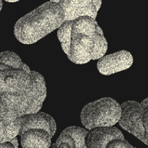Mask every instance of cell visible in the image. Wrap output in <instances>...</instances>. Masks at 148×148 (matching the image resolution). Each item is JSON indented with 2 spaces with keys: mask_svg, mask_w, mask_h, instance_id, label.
Segmentation results:
<instances>
[{
  "mask_svg": "<svg viewBox=\"0 0 148 148\" xmlns=\"http://www.w3.org/2000/svg\"><path fill=\"white\" fill-rule=\"evenodd\" d=\"M46 97L44 78L15 53H0V99L19 116L38 112Z\"/></svg>",
  "mask_w": 148,
  "mask_h": 148,
  "instance_id": "1",
  "label": "cell"
},
{
  "mask_svg": "<svg viewBox=\"0 0 148 148\" xmlns=\"http://www.w3.org/2000/svg\"><path fill=\"white\" fill-rule=\"evenodd\" d=\"M57 36L67 57L77 64L100 59L108 49L102 29L95 19L89 16L64 21Z\"/></svg>",
  "mask_w": 148,
  "mask_h": 148,
  "instance_id": "2",
  "label": "cell"
},
{
  "mask_svg": "<svg viewBox=\"0 0 148 148\" xmlns=\"http://www.w3.org/2000/svg\"><path fill=\"white\" fill-rule=\"evenodd\" d=\"M64 21L60 4L50 1L20 18L14 26V36L21 43L32 44L59 28Z\"/></svg>",
  "mask_w": 148,
  "mask_h": 148,
  "instance_id": "3",
  "label": "cell"
},
{
  "mask_svg": "<svg viewBox=\"0 0 148 148\" xmlns=\"http://www.w3.org/2000/svg\"><path fill=\"white\" fill-rule=\"evenodd\" d=\"M56 131V124L51 116L43 112L22 116L19 135L24 148H47Z\"/></svg>",
  "mask_w": 148,
  "mask_h": 148,
  "instance_id": "4",
  "label": "cell"
},
{
  "mask_svg": "<svg viewBox=\"0 0 148 148\" xmlns=\"http://www.w3.org/2000/svg\"><path fill=\"white\" fill-rule=\"evenodd\" d=\"M121 114V105L111 98H103L89 103L82 108L80 119L88 130L100 127L114 126Z\"/></svg>",
  "mask_w": 148,
  "mask_h": 148,
  "instance_id": "5",
  "label": "cell"
},
{
  "mask_svg": "<svg viewBox=\"0 0 148 148\" xmlns=\"http://www.w3.org/2000/svg\"><path fill=\"white\" fill-rule=\"evenodd\" d=\"M86 144L90 148L133 147L125 140L122 132L113 126L91 130L86 137Z\"/></svg>",
  "mask_w": 148,
  "mask_h": 148,
  "instance_id": "6",
  "label": "cell"
},
{
  "mask_svg": "<svg viewBox=\"0 0 148 148\" xmlns=\"http://www.w3.org/2000/svg\"><path fill=\"white\" fill-rule=\"evenodd\" d=\"M121 107V118L119 121V125L142 141L145 134L142 104L137 101H128L123 103Z\"/></svg>",
  "mask_w": 148,
  "mask_h": 148,
  "instance_id": "7",
  "label": "cell"
},
{
  "mask_svg": "<svg viewBox=\"0 0 148 148\" xmlns=\"http://www.w3.org/2000/svg\"><path fill=\"white\" fill-rule=\"evenodd\" d=\"M59 3L64 12L65 21L82 16L95 19L101 6V0H50Z\"/></svg>",
  "mask_w": 148,
  "mask_h": 148,
  "instance_id": "8",
  "label": "cell"
},
{
  "mask_svg": "<svg viewBox=\"0 0 148 148\" xmlns=\"http://www.w3.org/2000/svg\"><path fill=\"white\" fill-rule=\"evenodd\" d=\"M22 116L0 99V143L12 142L19 135Z\"/></svg>",
  "mask_w": 148,
  "mask_h": 148,
  "instance_id": "9",
  "label": "cell"
},
{
  "mask_svg": "<svg viewBox=\"0 0 148 148\" xmlns=\"http://www.w3.org/2000/svg\"><path fill=\"white\" fill-rule=\"evenodd\" d=\"M132 64V55L127 51H120L100 58L97 67L101 74L109 75L125 70Z\"/></svg>",
  "mask_w": 148,
  "mask_h": 148,
  "instance_id": "10",
  "label": "cell"
},
{
  "mask_svg": "<svg viewBox=\"0 0 148 148\" xmlns=\"http://www.w3.org/2000/svg\"><path fill=\"white\" fill-rule=\"evenodd\" d=\"M89 132L79 127H69L65 129L52 147L86 148V137Z\"/></svg>",
  "mask_w": 148,
  "mask_h": 148,
  "instance_id": "11",
  "label": "cell"
},
{
  "mask_svg": "<svg viewBox=\"0 0 148 148\" xmlns=\"http://www.w3.org/2000/svg\"><path fill=\"white\" fill-rule=\"evenodd\" d=\"M141 104L143 106V124L145 131L142 142L148 145V98L145 99Z\"/></svg>",
  "mask_w": 148,
  "mask_h": 148,
  "instance_id": "12",
  "label": "cell"
},
{
  "mask_svg": "<svg viewBox=\"0 0 148 148\" xmlns=\"http://www.w3.org/2000/svg\"><path fill=\"white\" fill-rule=\"evenodd\" d=\"M6 1H8V2H15V1H19V0H4Z\"/></svg>",
  "mask_w": 148,
  "mask_h": 148,
  "instance_id": "13",
  "label": "cell"
},
{
  "mask_svg": "<svg viewBox=\"0 0 148 148\" xmlns=\"http://www.w3.org/2000/svg\"><path fill=\"white\" fill-rule=\"evenodd\" d=\"M1 7H2V0H0V11L1 10Z\"/></svg>",
  "mask_w": 148,
  "mask_h": 148,
  "instance_id": "14",
  "label": "cell"
}]
</instances>
